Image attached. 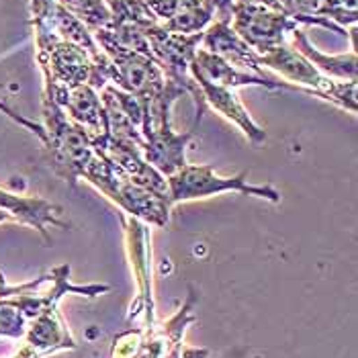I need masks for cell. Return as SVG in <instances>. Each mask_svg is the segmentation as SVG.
I'll return each mask as SVG.
<instances>
[{"mask_svg":"<svg viewBox=\"0 0 358 358\" xmlns=\"http://www.w3.org/2000/svg\"><path fill=\"white\" fill-rule=\"evenodd\" d=\"M23 340L29 346H33L35 350H39L43 357L59 352V350H74L76 348L74 338L70 336V331H68L59 311H57V303L48 305L37 317H33L29 322Z\"/></svg>","mask_w":358,"mask_h":358,"instance_id":"obj_14","label":"cell"},{"mask_svg":"<svg viewBox=\"0 0 358 358\" xmlns=\"http://www.w3.org/2000/svg\"><path fill=\"white\" fill-rule=\"evenodd\" d=\"M291 39H293V48L305 55L322 74L330 76L334 80H348V83H357L358 74V62H357V52H348V54L342 55H326L322 54L320 50H315L307 35H305L301 29L297 27L295 31L289 33Z\"/></svg>","mask_w":358,"mask_h":358,"instance_id":"obj_16","label":"cell"},{"mask_svg":"<svg viewBox=\"0 0 358 358\" xmlns=\"http://www.w3.org/2000/svg\"><path fill=\"white\" fill-rule=\"evenodd\" d=\"M209 350L207 348H180L176 355L172 358H209ZM227 358H238L236 355H231V357Z\"/></svg>","mask_w":358,"mask_h":358,"instance_id":"obj_26","label":"cell"},{"mask_svg":"<svg viewBox=\"0 0 358 358\" xmlns=\"http://www.w3.org/2000/svg\"><path fill=\"white\" fill-rule=\"evenodd\" d=\"M83 178L88 180L96 191L109 196L119 209L129 213L134 220L156 225V227L168 225L172 205L164 199H158L156 194L138 187L129 178H125L101 152L94 154L92 162L84 170Z\"/></svg>","mask_w":358,"mask_h":358,"instance_id":"obj_4","label":"cell"},{"mask_svg":"<svg viewBox=\"0 0 358 358\" xmlns=\"http://www.w3.org/2000/svg\"><path fill=\"white\" fill-rule=\"evenodd\" d=\"M0 110L8 117V119H13L15 123H19L21 127H27L31 134H35L37 138L41 139L43 143H45V129H43V125H39V123H35V121H31V119H25L23 115H19V113H15V110L10 109L8 105H4L2 101H0Z\"/></svg>","mask_w":358,"mask_h":358,"instance_id":"obj_25","label":"cell"},{"mask_svg":"<svg viewBox=\"0 0 358 358\" xmlns=\"http://www.w3.org/2000/svg\"><path fill=\"white\" fill-rule=\"evenodd\" d=\"M113 15V25H131L139 31L160 25L158 17L150 10L143 0H105Z\"/></svg>","mask_w":358,"mask_h":358,"instance_id":"obj_17","label":"cell"},{"mask_svg":"<svg viewBox=\"0 0 358 358\" xmlns=\"http://www.w3.org/2000/svg\"><path fill=\"white\" fill-rule=\"evenodd\" d=\"M196 86L201 88V94L205 99V105L213 107L220 115H223L227 121L236 123L244 136L254 143V145H260L266 141V131L252 119L248 115V110L244 109V105L240 103V99L236 96V90L231 88H223V86H217V84L207 83L203 78H194Z\"/></svg>","mask_w":358,"mask_h":358,"instance_id":"obj_13","label":"cell"},{"mask_svg":"<svg viewBox=\"0 0 358 358\" xmlns=\"http://www.w3.org/2000/svg\"><path fill=\"white\" fill-rule=\"evenodd\" d=\"M229 27L234 29L244 43L258 55L268 54L278 45L287 43V35L299 27L285 13H276L264 6L234 4Z\"/></svg>","mask_w":358,"mask_h":358,"instance_id":"obj_7","label":"cell"},{"mask_svg":"<svg viewBox=\"0 0 358 358\" xmlns=\"http://www.w3.org/2000/svg\"><path fill=\"white\" fill-rule=\"evenodd\" d=\"M168 193H170V205L193 201V199H205L221 193H240L248 196H258L271 203H280V193L271 185H250L248 172L242 170L236 176L223 178L220 176L211 164H187L178 172L166 178Z\"/></svg>","mask_w":358,"mask_h":358,"instance_id":"obj_6","label":"cell"},{"mask_svg":"<svg viewBox=\"0 0 358 358\" xmlns=\"http://www.w3.org/2000/svg\"><path fill=\"white\" fill-rule=\"evenodd\" d=\"M94 150L101 152L110 164L115 166L125 178L136 182L138 187L156 194L158 199H164L170 203V193H168V182L166 176H162L152 164L145 162L141 148L134 141L127 139L113 138L110 134L103 136L101 139L92 141Z\"/></svg>","mask_w":358,"mask_h":358,"instance_id":"obj_8","label":"cell"},{"mask_svg":"<svg viewBox=\"0 0 358 358\" xmlns=\"http://www.w3.org/2000/svg\"><path fill=\"white\" fill-rule=\"evenodd\" d=\"M0 209L17 221L35 227L48 244H52L48 225L68 229V221L62 220L64 209L41 196H23V194L8 193V191L0 189Z\"/></svg>","mask_w":358,"mask_h":358,"instance_id":"obj_12","label":"cell"},{"mask_svg":"<svg viewBox=\"0 0 358 358\" xmlns=\"http://www.w3.org/2000/svg\"><path fill=\"white\" fill-rule=\"evenodd\" d=\"M322 0H280L282 13L287 17H291L297 25H315V27L330 29L338 35H348L346 29L334 25L331 21L317 17V8H320Z\"/></svg>","mask_w":358,"mask_h":358,"instance_id":"obj_19","label":"cell"},{"mask_svg":"<svg viewBox=\"0 0 358 358\" xmlns=\"http://www.w3.org/2000/svg\"><path fill=\"white\" fill-rule=\"evenodd\" d=\"M27 324L29 320L21 307V297L0 299V338L23 340Z\"/></svg>","mask_w":358,"mask_h":358,"instance_id":"obj_20","label":"cell"},{"mask_svg":"<svg viewBox=\"0 0 358 358\" xmlns=\"http://www.w3.org/2000/svg\"><path fill=\"white\" fill-rule=\"evenodd\" d=\"M191 76L194 78H203L207 83L217 84L223 88H242V86H260L266 90H293V92H301L295 84L287 83L282 78H260L256 74H250L244 70L234 68L231 64H227L225 59H221L220 55L211 54L203 48L196 50L191 64Z\"/></svg>","mask_w":358,"mask_h":358,"instance_id":"obj_9","label":"cell"},{"mask_svg":"<svg viewBox=\"0 0 358 358\" xmlns=\"http://www.w3.org/2000/svg\"><path fill=\"white\" fill-rule=\"evenodd\" d=\"M199 301V293L193 285H189V295L182 307L170 317L160 330L154 326L139 330L129 328L113 340L110 358H172L182 348V338L187 328L194 324V305Z\"/></svg>","mask_w":358,"mask_h":358,"instance_id":"obj_5","label":"cell"},{"mask_svg":"<svg viewBox=\"0 0 358 358\" xmlns=\"http://www.w3.org/2000/svg\"><path fill=\"white\" fill-rule=\"evenodd\" d=\"M213 23V15L196 4L193 8H187L178 15H174L172 19H168L162 23V27L170 33H180V35H193V33H203L205 29Z\"/></svg>","mask_w":358,"mask_h":358,"instance_id":"obj_21","label":"cell"},{"mask_svg":"<svg viewBox=\"0 0 358 358\" xmlns=\"http://www.w3.org/2000/svg\"><path fill=\"white\" fill-rule=\"evenodd\" d=\"M260 66L264 70H273L280 74L287 83L295 84L305 94L320 96L330 101L336 107L357 115V83L348 80H334L330 76L322 74L305 55H301L293 45L285 43L278 45L273 52L260 55Z\"/></svg>","mask_w":358,"mask_h":358,"instance_id":"obj_3","label":"cell"},{"mask_svg":"<svg viewBox=\"0 0 358 358\" xmlns=\"http://www.w3.org/2000/svg\"><path fill=\"white\" fill-rule=\"evenodd\" d=\"M33 31L37 45V64L43 72L45 84L62 86L68 90L80 84H88L94 90H101L109 84L94 59L78 45L62 39L57 33L41 23H33Z\"/></svg>","mask_w":358,"mask_h":358,"instance_id":"obj_1","label":"cell"},{"mask_svg":"<svg viewBox=\"0 0 358 358\" xmlns=\"http://www.w3.org/2000/svg\"><path fill=\"white\" fill-rule=\"evenodd\" d=\"M6 220H10V215H8V213H4V211L0 209V223H2V221H6Z\"/></svg>","mask_w":358,"mask_h":358,"instance_id":"obj_28","label":"cell"},{"mask_svg":"<svg viewBox=\"0 0 358 358\" xmlns=\"http://www.w3.org/2000/svg\"><path fill=\"white\" fill-rule=\"evenodd\" d=\"M196 127L191 125L189 131L185 134H176L172 131V125L162 127V129H154L150 134L143 136V148L141 154L145 158L148 164H152L162 176H172L174 172H178L182 166H187V148L194 138Z\"/></svg>","mask_w":358,"mask_h":358,"instance_id":"obj_11","label":"cell"},{"mask_svg":"<svg viewBox=\"0 0 358 358\" xmlns=\"http://www.w3.org/2000/svg\"><path fill=\"white\" fill-rule=\"evenodd\" d=\"M41 115L45 129V148L50 150L52 166L72 189H76L78 178H83L84 170L96 154L92 139L48 96L41 99Z\"/></svg>","mask_w":358,"mask_h":358,"instance_id":"obj_2","label":"cell"},{"mask_svg":"<svg viewBox=\"0 0 358 358\" xmlns=\"http://www.w3.org/2000/svg\"><path fill=\"white\" fill-rule=\"evenodd\" d=\"M57 2L90 29V33L113 27V15L105 0H57Z\"/></svg>","mask_w":358,"mask_h":358,"instance_id":"obj_18","label":"cell"},{"mask_svg":"<svg viewBox=\"0 0 358 358\" xmlns=\"http://www.w3.org/2000/svg\"><path fill=\"white\" fill-rule=\"evenodd\" d=\"M317 17H324L342 29L357 27V0H322L317 8Z\"/></svg>","mask_w":358,"mask_h":358,"instance_id":"obj_22","label":"cell"},{"mask_svg":"<svg viewBox=\"0 0 358 358\" xmlns=\"http://www.w3.org/2000/svg\"><path fill=\"white\" fill-rule=\"evenodd\" d=\"M62 109L68 115V119H72L76 125L83 127L92 141L109 134L107 115L103 109L99 90H94L92 86L80 84L76 88H70L66 105Z\"/></svg>","mask_w":358,"mask_h":358,"instance_id":"obj_15","label":"cell"},{"mask_svg":"<svg viewBox=\"0 0 358 358\" xmlns=\"http://www.w3.org/2000/svg\"><path fill=\"white\" fill-rule=\"evenodd\" d=\"M199 2L213 15V21H221V23L231 21V10L236 0H199Z\"/></svg>","mask_w":358,"mask_h":358,"instance_id":"obj_24","label":"cell"},{"mask_svg":"<svg viewBox=\"0 0 358 358\" xmlns=\"http://www.w3.org/2000/svg\"><path fill=\"white\" fill-rule=\"evenodd\" d=\"M52 282V273L48 275L37 276L29 282H21V285H8L4 275L0 273V299H8V297H21V295H31V293H39V289Z\"/></svg>","mask_w":358,"mask_h":358,"instance_id":"obj_23","label":"cell"},{"mask_svg":"<svg viewBox=\"0 0 358 358\" xmlns=\"http://www.w3.org/2000/svg\"><path fill=\"white\" fill-rule=\"evenodd\" d=\"M238 4H250V6H264V8H271L276 13H282V6H280V0H236Z\"/></svg>","mask_w":358,"mask_h":358,"instance_id":"obj_27","label":"cell"},{"mask_svg":"<svg viewBox=\"0 0 358 358\" xmlns=\"http://www.w3.org/2000/svg\"><path fill=\"white\" fill-rule=\"evenodd\" d=\"M199 48L220 55L221 59H225L227 64H231L238 70L256 74L260 78H276L260 66V55L256 54L248 43H244L240 39V35L229 27V23L213 21L203 31V39H201Z\"/></svg>","mask_w":358,"mask_h":358,"instance_id":"obj_10","label":"cell"}]
</instances>
